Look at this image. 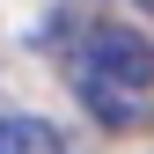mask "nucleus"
<instances>
[{
	"mask_svg": "<svg viewBox=\"0 0 154 154\" xmlns=\"http://www.w3.org/2000/svg\"><path fill=\"white\" fill-rule=\"evenodd\" d=\"M73 95L103 132H140L154 118V44L125 22H103L73 51Z\"/></svg>",
	"mask_w": 154,
	"mask_h": 154,
	"instance_id": "obj_1",
	"label": "nucleus"
},
{
	"mask_svg": "<svg viewBox=\"0 0 154 154\" xmlns=\"http://www.w3.org/2000/svg\"><path fill=\"white\" fill-rule=\"evenodd\" d=\"M0 154H66V140L44 118H0Z\"/></svg>",
	"mask_w": 154,
	"mask_h": 154,
	"instance_id": "obj_2",
	"label": "nucleus"
}]
</instances>
